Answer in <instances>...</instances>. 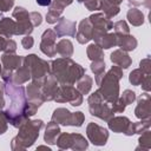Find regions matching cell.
I'll use <instances>...</instances> for the list:
<instances>
[{
	"label": "cell",
	"mask_w": 151,
	"mask_h": 151,
	"mask_svg": "<svg viewBox=\"0 0 151 151\" xmlns=\"http://www.w3.org/2000/svg\"><path fill=\"white\" fill-rule=\"evenodd\" d=\"M37 2L40 6H48L51 4V0H37Z\"/></svg>",
	"instance_id": "6da1fadb"
}]
</instances>
